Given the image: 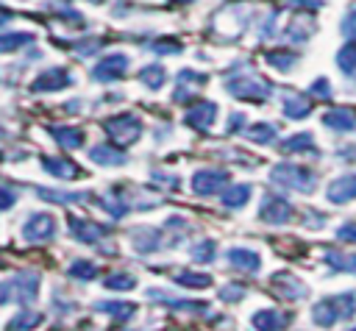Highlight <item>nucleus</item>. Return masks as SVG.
Returning a JSON list of instances; mask_svg holds the SVG:
<instances>
[{
  "label": "nucleus",
  "instance_id": "obj_1",
  "mask_svg": "<svg viewBox=\"0 0 356 331\" xmlns=\"http://www.w3.org/2000/svg\"><path fill=\"white\" fill-rule=\"evenodd\" d=\"M356 314V295L353 292H339V295H328L323 300H317L312 306V320L323 328L339 323V320H350Z\"/></svg>",
  "mask_w": 356,
  "mask_h": 331
},
{
  "label": "nucleus",
  "instance_id": "obj_2",
  "mask_svg": "<svg viewBox=\"0 0 356 331\" xmlns=\"http://www.w3.org/2000/svg\"><path fill=\"white\" fill-rule=\"evenodd\" d=\"M270 181L278 184V186H286V189H298V192H314V184H317V175L303 167V164H292V161H281L270 170Z\"/></svg>",
  "mask_w": 356,
  "mask_h": 331
},
{
  "label": "nucleus",
  "instance_id": "obj_3",
  "mask_svg": "<svg viewBox=\"0 0 356 331\" xmlns=\"http://www.w3.org/2000/svg\"><path fill=\"white\" fill-rule=\"evenodd\" d=\"M36 289H39V273L22 270V273L0 281V303H8V300L33 303L36 300Z\"/></svg>",
  "mask_w": 356,
  "mask_h": 331
},
{
  "label": "nucleus",
  "instance_id": "obj_4",
  "mask_svg": "<svg viewBox=\"0 0 356 331\" xmlns=\"http://www.w3.org/2000/svg\"><path fill=\"white\" fill-rule=\"evenodd\" d=\"M103 131L117 145H134L142 136V120L136 114H114V117L103 120Z\"/></svg>",
  "mask_w": 356,
  "mask_h": 331
},
{
  "label": "nucleus",
  "instance_id": "obj_5",
  "mask_svg": "<svg viewBox=\"0 0 356 331\" xmlns=\"http://www.w3.org/2000/svg\"><path fill=\"white\" fill-rule=\"evenodd\" d=\"M225 89L234 95V97H242V100H264L273 95V86L259 78V75H236V78H228L225 81Z\"/></svg>",
  "mask_w": 356,
  "mask_h": 331
},
{
  "label": "nucleus",
  "instance_id": "obj_6",
  "mask_svg": "<svg viewBox=\"0 0 356 331\" xmlns=\"http://www.w3.org/2000/svg\"><path fill=\"white\" fill-rule=\"evenodd\" d=\"M22 236L25 242H47L56 236V217L47 211H36L25 220L22 225Z\"/></svg>",
  "mask_w": 356,
  "mask_h": 331
},
{
  "label": "nucleus",
  "instance_id": "obj_7",
  "mask_svg": "<svg viewBox=\"0 0 356 331\" xmlns=\"http://www.w3.org/2000/svg\"><path fill=\"white\" fill-rule=\"evenodd\" d=\"M289 217H292L289 200H284V197H278V195H264V197H261V206H259V220H261V223L284 225V223H289Z\"/></svg>",
  "mask_w": 356,
  "mask_h": 331
},
{
  "label": "nucleus",
  "instance_id": "obj_8",
  "mask_svg": "<svg viewBox=\"0 0 356 331\" xmlns=\"http://www.w3.org/2000/svg\"><path fill=\"white\" fill-rule=\"evenodd\" d=\"M128 70V56L122 53H111V56H103L95 70H92V78L100 81V83H111V81H120Z\"/></svg>",
  "mask_w": 356,
  "mask_h": 331
},
{
  "label": "nucleus",
  "instance_id": "obj_9",
  "mask_svg": "<svg viewBox=\"0 0 356 331\" xmlns=\"http://www.w3.org/2000/svg\"><path fill=\"white\" fill-rule=\"evenodd\" d=\"M225 184H228V172L225 170H197L192 175V189H195V195H203V197L217 195Z\"/></svg>",
  "mask_w": 356,
  "mask_h": 331
},
{
  "label": "nucleus",
  "instance_id": "obj_10",
  "mask_svg": "<svg viewBox=\"0 0 356 331\" xmlns=\"http://www.w3.org/2000/svg\"><path fill=\"white\" fill-rule=\"evenodd\" d=\"M214 114H217V103H211V100H197L195 106L186 108L184 122H186L189 128H195V131H209V128L214 125Z\"/></svg>",
  "mask_w": 356,
  "mask_h": 331
},
{
  "label": "nucleus",
  "instance_id": "obj_11",
  "mask_svg": "<svg viewBox=\"0 0 356 331\" xmlns=\"http://www.w3.org/2000/svg\"><path fill=\"white\" fill-rule=\"evenodd\" d=\"M72 83L70 72L64 67H56V70H44L39 72L33 81H31V92H56V89H67Z\"/></svg>",
  "mask_w": 356,
  "mask_h": 331
},
{
  "label": "nucleus",
  "instance_id": "obj_12",
  "mask_svg": "<svg viewBox=\"0 0 356 331\" xmlns=\"http://www.w3.org/2000/svg\"><path fill=\"white\" fill-rule=\"evenodd\" d=\"M67 223H70V234H72L78 242H83V245L100 242V239L106 236V225H97V223H92V220H83V217L70 214Z\"/></svg>",
  "mask_w": 356,
  "mask_h": 331
},
{
  "label": "nucleus",
  "instance_id": "obj_13",
  "mask_svg": "<svg viewBox=\"0 0 356 331\" xmlns=\"http://www.w3.org/2000/svg\"><path fill=\"white\" fill-rule=\"evenodd\" d=\"M167 242V236H164V231H159V228H136V231H131V245H134V250L136 253H156L161 245Z\"/></svg>",
  "mask_w": 356,
  "mask_h": 331
},
{
  "label": "nucleus",
  "instance_id": "obj_14",
  "mask_svg": "<svg viewBox=\"0 0 356 331\" xmlns=\"http://www.w3.org/2000/svg\"><path fill=\"white\" fill-rule=\"evenodd\" d=\"M253 328L256 331H284L289 323H292V314H284L278 309H261L253 314Z\"/></svg>",
  "mask_w": 356,
  "mask_h": 331
},
{
  "label": "nucleus",
  "instance_id": "obj_15",
  "mask_svg": "<svg viewBox=\"0 0 356 331\" xmlns=\"http://www.w3.org/2000/svg\"><path fill=\"white\" fill-rule=\"evenodd\" d=\"M273 286H275V292H278L281 298H286V300H300V298H306V286H303L300 278L292 275V273H275V275H273Z\"/></svg>",
  "mask_w": 356,
  "mask_h": 331
},
{
  "label": "nucleus",
  "instance_id": "obj_16",
  "mask_svg": "<svg viewBox=\"0 0 356 331\" xmlns=\"http://www.w3.org/2000/svg\"><path fill=\"white\" fill-rule=\"evenodd\" d=\"M325 197H328L331 203H348V200H356V172L342 175V178H337L334 184H328Z\"/></svg>",
  "mask_w": 356,
  "mask_h": 331
},
{
  "label": "nucleus",
  "instance_id": "obj_17",
  "mask_svg": "<svg viewBox=\"0 0 356 331\" xmlns=\"http://www.w3.org/2000/svg\"><path fill=\"white\" fill-rule=\"evenodd\" d=\"M42 167H44L50 175L61 178V181H72V178L81 175V170H78L75 161H70V159H58V156H44V159H42Z\"/></svg>",
  "mask_w": 356,
  "mask_h": 331
},
{
  "label": "nucleus",
  "instance_id": "obj_18",
  "mask_svg": "<svg viewBox=\"0 0 356 331\" xmlns=\"http://www.w3.org/2000/svg\"><path fill=\"white\" fill-rule=\"evenodd\" d=\"M320 120H323L325 128H334V131H342V134L356 131V111H350V108H331Z\"/></svg>",
  "mask_w": 356,
  "mask_h": 331
},
{
  "label": "nucleus",
  "instance_id": "obj_19",
  "mask_svg": "<svg viewBox=\"0 0 356 331\" xmlns=\"http://www.w3.org/2000/svg\"><path fill=\"white\" fill-rule=\"evenodd\" d=\"M89 159H92L95 164H103V167H117V164H125V153H122L120 147L108 145V142L95 145V147L89 150Z\"/></svg>",
  "mask_w": 356,
  "mask_h": 331
},
{
  "label": "nucleus",
  "instance_id": "obj_20",
  "mask_svg": "<svg viewBox=\"0 0 356 331\" xmlns=\"http://www.w3.org/2000/svg\"><path fill=\"white\" fill-rule=\"evenodd\" d=\"M228 261H231L239 273H256L259 264H261L259 253L250 250V248H231V250H228Z\"/></svg>",
  "mask_w": 356,
  "mask_h": 331
},
{
  "label": "nucleus",
  "instance_id": "obj_21",
  "mask_svg": "<svg viewBox=\"0 0 356 331\" xmlns=\"http://www.w3.org/2000/svg\"><path fill=\"white\" fill-rule=\"evenodd\" d=\"M281 103H284V117H289V120H303V117H309V111H312V103H309L306 95L286 92V95L281 97Z\"/></svg>",
  "mask_w": 356,
  "mask_h": 331
},
{
  "label": "nucleus",
  "instance_id": "obj_22",
  "mask_svg": "<svg viewBox=\"0 0 356 331\" xmlns=\"http://www.w3.org/2000/svg\"><path fill=\"white\" fill-rule=\"evenodd\" d=\"M50 134H53V139H56L64 150H75V147L83 145V131L75 128V125H56V128H50Z\"/></svg>",
  "mask_w": 356,
  "mask_h": 331
},
{
  "label": "nucleus",
  "instance_id": "obj_23",
  "mask_svg": "<svg viewBox=\"0 0 356 331\" xmlns=\"http://www.w3.org/2000/svg\"><path fill=\"white\" fill-rule=\"evenodd\" d=\"M323 261L331 267V273H353L356 275V256L353 253H342V250H325Z\"/></svg>",
  "mask_w": 356,
  "mask_h": 331
},
{
  "label": "nucleus",
  "instance_id": "obj_24",
  "mask_svg": "<svg viewBox=\"0 0 356 331\" xmlns=\"http://www.w3.org/2000/svg\"><path fill=\"white\" fill-rule=\"evenodd\" d=\"M250 195H253L250 184H234V186H228L222 192V206L225 209H242L250 200Z\"/></svg>",
  "mask_w": 356,
  "mask_h": 331
},
{
  "label": "nucleus",
  "instance_id": "obj_25",
  "mask_svg": "<svg viewBox=\"0 0 356 331\" xmlns=\"http://www.w3.org/2000/svg\"><path fill=\"white\" fill-rule=\"evenodd\" d=\"M284 153H317V145L312 139V134H292L289 139L281 142Z\"/></svg>",
  "mask_w": 356,
  "mask_h": 331
},
{
  "label": "nucleus",
  "instance_id": "obj_26",
  "mask_svg": "<svg viewBox=\"0 0 356 331\" xmlns=\"http://www.w3.org/2000/svg\"><path fill=\"white\" fill-rule=\"evenodd\" d=\"M147 295H150V300H156V303H164V306H170V309H189V312H206V309H209L206 303H195V300H175V298H167V292H161V289H147Z\"/></svg>",
  "mask_w": 356,
  "mask_h": 331
},
{
  "label": "nucleus",
  "instance_id": "obj_27",
  "mask_svg": "<svg viewBox=\"0 0 356 331\" xmlns=\"http://www.w3.org/2000/svg\"><path fill=\"white\" fill-rule=\"evenodd\" d=\"M97 312H106V314H114L117 320H131L134 312H136V303H122V300H97L95 303Z\"/></svg>",
  "mask_w": 356,
  "mask_h": 331
},
{
  "label": "nucleus",
  "instance_id": "obj_28",
  "mask_svg": "<svg viewBox=\"0 0 356 331\" xmlns=\"http://www.w3.org/2000/svg\"><path fill=\"white\" fill-rule=\"evenodd\" d=\"M33 33L28 31H14V33H0V53H17L19 47L31 45Z\"/></svg>",
  "mask_w": 356,
  "mask_h": 331
},
{
  "label": "nucleus",
  "instance_id": "obj_29",
  "mask_svg": "<svg viewBox=\"0 0 356 331\" xmlns=\"http://www.w3.org/2000/svg\"><path fill=\"white\" fill-rule=\"evenodd\" d=\"M42 323V314L39 312H19L17 317H11L8 323H6V331H31V328H36Z\"/></svg>",
  "mask_w": 356,
  "mask_h": 331
},
{
  "label": "nucleus",
  "instance_id": "obj_30",
  "mask_svg": "<svg viewBox=\"0 0 356 331\" xmlns=\"http://www.w3.org/2000/svg\"><path fill=\"white\" fill-rule=\"evenodd\" d=\"M100 206H103L111 217H125V214H128V206H125V200H122V189L106 192V195L100 197Z\"/></svg>",
  "mask_w": 356,
  "mask_h": 331
},
{
  "label": "nucleus",
  "instance_id": "obj_31",
  "mask_svg": "<svg viewBox=\"0 0 356 331\" xmlns=\"http://www.w3.org/2000/svg\"><path fill=\"white\" fill-rule=\"evenodd\" d=\"M139 78H142V83L147 89H161L164 81H167V70L159 67V64H147V67H142V75Z\"/></svg>",
  "mask_w": 356,
  "mask_h": 331
},
{
  "label": "nucleus",
  "instance_id": "obj_32",
  "mask_svg": "<svg viewBox=\"0 0 356 331\" xmlns=\"http://www.w3.org/2000/svg\"><path fill=\"white\" fill-rule=\"evenodd\" d=\"M175 284L181 286H189V289H203V286H211V275L209 273H175Z\"/></svg>",
  "mask_w": 356,
  "mask_h": 331
},
{
  "label": "nucleus",
  "instance_id": "obj_33",
  "mask_svg": "<svg viewBox=\"0 0 356 331\" xmlns=\"http://www.w3.org/2000/svg\"><path fill=\"white\" fill-rule=\"evenodd\" d=\"M337 64H339V70H342L345 75H356V42H350V45H345V47L339 50Z\"/></svg>",
  "mask_w": 356,
  "mask_h": 331
},
{
  "label": "nucleus",
  "instance_id": "obj_34",
  "mask_svg": "<svg viewBox=\"0 0 356 331\" xmlns=\"http://www.w3.org/2000/svg\"><path fill=\"white\" fill-rule=\"evenodd\" d=\"M264 58H267V64H273L278 72H286V70L298 61V53H292V50H278V53H267Z\"/></svg>",
  "mask_w": 356,
  "mask_h": 331
},
{
  "label": "nucleus",
  "instance_id": "obj_35",
  "mask_svg": "<svg viewBox=\"0 0 356 331\" xmlns=\"http://www.w3.org/2000/svg\"><path fill=\"white\" fill-rule=\"evenodd\" d=\"M248 136H250L253 142H259V145H270V142L275 139V125H270V122H256V125L248 128Z\"/></svg>",
  "mask_w": 356,
  "mask_h": 331
},
{
  "label": "nucleus",
  "instance_id": "obj_36",
  "mask_svg": "<svg viewBox=\"0 0 356 331\" xmlns=\"http://www.w3.org/2000/svg\"><path fill=\"white\" fill-rule=\"evenodd\" d=\"M214 239H200L197 245H192V261H200V264H206V261H214Z\"/></svg>",
  "mask_w": 356,
  "mask_h": 331
},
{
  "label": "nucleus",
  "instance_id": "obj_37",
  "mask_svg": "<svg viewBox=\"0 0 356 331\" xmlns=\"http://www.w3.org/2000/svg\"><path fill=\"white\" fill-rule=\"evenodd\" d=\"M39 197H47V200H56V203H78V200H86L89 192H47V189H39Z\"/></svg>",
  "mask_w": 356,
  "mask_h": 331
},
{
  "label": "nucleus",
  "instance_id": "obj_38",
  "mask_svg": "<svg viewBox=\"0 0 356 331\" xmlns=\"http://www.w3.org/2000/svg\"><path fill=\"white\" fill-rule=\"evenodd\" d=\"M70 275L72 278H81V281H92L97 275V267L92 261H86V259H78V261L70 264Z\"/></svg>",
  "mask_w": 356,
  "mask_h": 331
},
{
  "label": "nucleus",
  "instance_id": "obj_39",
  "mask_svg": "<svg viewBox=\"0 0 356 331\" xmlns=\"http://www.w3.org/2000/svg\"><path fill=\"white\" fill-rule=\"evenodd\" d=\"M103 286L106 289H134L136 286V278L131 273H114V275L103 278Z\"/></svg>",
  "mask_w": 356,
  "mask_h": 331
},
{
  "label": "nucleus",
  "instance_id": "obj_40",
  "mask_svg": "<svg viewBox=\"0 0 356 331\" xmlns=\"http://www.w3.org/2000/svg\"><path fill=\"white\" fill-rule=\"evenodd\" d=\"M150 50H153V53H181V42L161 36V39H156V42L150 45Z\"/></svg>",
  "mask_w": 356,
  "mask_h": 331
},
{
  "label": "nucleus",
  "instance_id": "obj_41",
  "mask_svg": "<svg viewBox=\"0 0 356 331\" xmlns=\"http://www.w3.org/2000/svg\"><path fill=\"white\" fill-rule=\"evenodd\" d=\"M314 97H323V100H328L331 97V83H328V78H317L314 83H312V89H309Z\"/></svg>",
  "mask_w": 356,
  "mask_h": 331
},
{
  "label": "nucleus",
  "instance_id": "obj_42",
  "mask_svg": "<svg viewBox=\"0 0 356 331\" xmlns=\"http://www.w3.org/2000/svg\"><path fill=\"white\" fill-rule=\"evenodd\" d=\"M242 292H245V286H239V284H225V286L220 289V298H222V300H239Z\"/></svg>",
  "mask_w": 356,
  "mask_h": 331
},
{
  "label": "nucleus",
  "instance_id": "obj_43",
  "mask_svg": "<svg viewBox=\"0 0 356 331\" xmlns=\"http://www.w3.org/2000/svg\"><path fill=\"white\" fill-rule=\"evenodd\" d=\"M14 203H17V192L11 186H0V211L11 209Z\"/></svg>",
  "mask_w": 356,
  "mask_h": 331
},
{
  "label": "nucleus",
  "instance_id": "obj_44",
  "mask_svg": "<svg viewBox=\"0 0 356 331\" xmlns=\"http://www.w3.org/2000/svg\"><path fill=\"white\" fill-rule=\"evenodd\" d=\"M337 239H339V242H356V223H345V225L337 231Z\"/></svg>",
  "mask_w": 356,
  "mask_h": 331
},
{
  "label": "nucleus",
  "instance_id": "obj_45",
  "mask_svg": "<svg viewBox=\"0 0 356 331\" xmlns=\"http://www.w3.org/2000/svg\"><path fill=\"white\" fill-rule=\"evenodd\" d=\"M97 47H100V39H86V42H78V45H75V53H81V56H92Z\"/></svg>",
  "mask_w": 356,
  "mask_h": 331
},
{
  "label": "nucleus",
  "instance_id": "obj_46",
  "mask_svg": "<svg viewBox=\"0 0 356 331\" xmlns=\"http://www.w3.org/2000/svg\"><path fill=\"white\" fill-rule=\"evenodd\" d=\"M242 125H245V114H231V120H228V134H236Z\"/></svg>",
  "mask_w": 356,
  "mask_h": 331
},
{
  "label": "nucleus",
  "instance_id": "obj_47",
  "mask_svg": "<svg viewBox=\"0 0 356 331\" xmlns=\"http://www.w3.org/2000/svg\"><path fill=\"white\" fill-rule=\"evenodd\" d=\"M8 19H11V11H8V8H3V6H0V25H6V22H8Z\"/></svg>",
  "mask_w": 356,
  "mask_h": 331
},
{
  "label": "nucleus",
  "instance_id": "obj_48",
  "mask_svg": "<svg viewBox=\"0 0 356 331\" xmlns=\"http://www.w3.org/2000/svg\"><path fill=\"white\" fill-rule=\"evenodd\" d=\"M170 3H175V6H184V3H192V0H170Z\"/></svg>",
  "mask_w": 356,
  "mask_h": 331
},
{
  "label": "nucleus",
  "instance_id": "obj_49",
  "mask_svg": "<svg viewBox=\"0 0 356 331\" xmlns=\"http://www.w3.org/2000/svg\"><path fill=\"white\" fill-rule=\"evenodd\" d=\"M92 3H103V0H92Z\"/></svg>",
  "mask_w": 356,
  "mask_h": 331
},
{
  "label": "nucleus",
  "instance_id": "obj_50",
  "mask_svg": "<svg viewBox=\"0 0 356 331\" xmlns=\"http://www.w3.org/2000/svg\"><path fill=\"white\" fill-rule=\"evenodd\" d=\"M350 331H356V328H350Z\"/></svg>",
  "mask_w": 356,
  "mask_h": 331
}]
</instances>
